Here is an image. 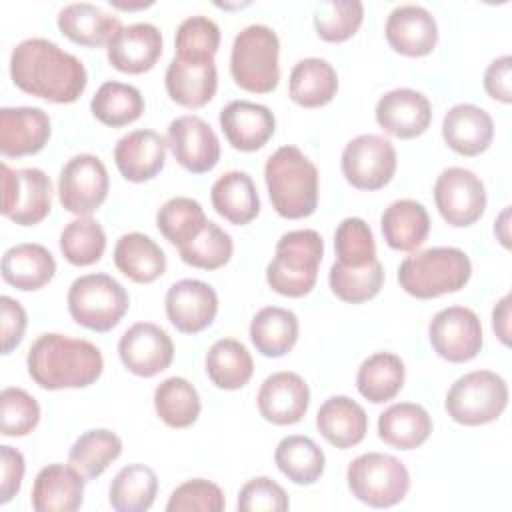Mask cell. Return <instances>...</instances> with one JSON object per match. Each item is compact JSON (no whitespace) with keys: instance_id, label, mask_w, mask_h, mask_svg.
<instances>
[{"instance_id":"obj_1","label":"cell","mask_w":512,"mask_h":512,"mask_svg":"<svg viewBox=\"0 0 512 512\" xmlns=\"http://www.w3.org/2000/svg\"><path fill=\"white\" fill-rule=\"evenodd\" d=\"M10 78L22 92L54 104L76 102L88 84L84 64L46 38H26L10 54Z\"/></svg>"},{"instance_id":"obj_2","label":"cell","mask_w":512,"mask_h":512,"mask_svg":"<svg viewBox=\"0 0 512 512\" xmlns=\"http://www.w3.org/2000/svg\"><path fill=\"white\" fill-rule=\"evenodd\" d=\"M26 366L30 378L44 390L86 388L102 376L104 358L88 340L46 332L32 342Z\"/></svg>"},{"instance_id":"obj_3","label":"cell","mask_w":512,"mask_h":512,"mask_svg":"<svg viewBox=\"0 0 512 512\" xmlns=\"http://www.w3.org/2000/svg\"><path fill=\"white\" fill-rule=\"evenodd\" d=\"M272 208L288 220L314 214L318 206V170L296 146L278 148L264 164Z\"/></svg>"},{"instance_id":"obj_4","label":"cell","mask_w":512,"mask_h":512,"mask_svg":"<svg viewBox=\"0 0 512 512\" xmlns=\"http://www.w3.org/2000/svg\"><path fill=\"white\" fill-rule=\"evenodd\" d=\"M472 276L468 254L454 246H436L406 256L398 268L400 288L420 300L462 290Z\"/></svg>"},{"instance_id":"obj_5","label":"cell","mask_w":512,"mask_h":512,"mask_svg":"<svg viewBox=\"0 0 512 512\" xmlns=\"http://www.w3.org/2000/svg\"><path fill=\"white\" fill-rule=\"evenodd\" d=\"M324 256V240L316 230H290L276 242V254L266 266L268 286L282 296L302 298L312 292Z\"/></svg>"},{"instance_id":"obj_6","label":"cell","mask_w":512,"mask_h":512,"mask_svg":"<svg viewBox=\"0 0 512 512\" xmlns=\"http://www.w3.org/2000/svg\"><path fill=\"white\" fill-rule=\"evenodd\" d=\"M280 40L264 24H250L232 42L230 74L236 86L254 94L276 90L280 80Z\"/></svg>"},{"instance_id":"obj_7","label":"cell","mask_w":512,"mask_h":512,"mask_svg":"<svg viewBox=\"0 0 512 512\" xmlns=\"http://www.w3.org/2000/svg\"><path fill=\"white\" fill-rule=\"evenodd\" d=\"M66 302L72 320L94 332H108L118 326L130 306L124 286L104 272L76 278Z\"/></svg>"},{"instance_id":"obj_8","label":"cell","mask_w":512,"mask_h":512,"mask_svg":"<svg viewBox=\"0 0 512 512\" xmlns=\"http://www.w3.org/2000/svg\"><path fill=\"white\" fill-rule=\"evenodd\" d=\"M346 480L352 496L372 508H390L410 490L408 468L392 454L366 452L348 464Z\"/></svg>"},{"instance_id":"obj_9","label":"cell","mask_w":512,"mask_h":512,"mask_svg":"<svg viewBox=\"0 0 512 512\" xmlns=\"http://www.w3.org/2000/svg\"><path fill=\"white\" fill-rule=\"evenodd\" d=\"M508 406V384L492 370H474L460 376L448 390L444 408L464 426L494 422Z\"/></svg>"},{"instance_id":"obj_10","label":"cell","mask_w":512,"mask_h":512,"mask_svg":"<svg viewBox=\"0 0 512 512\" xmlns=\"http://www.w3.org/2000/svg\"><path fill=\"white\" fill-rule=\"evenodd\" d=\"M52 210V182L40 168L2 164V214L20 226L42 222Z\"/></svg>"},{"instance_id":"obj_11","label":"cell","mask_w":512,"mask_h":512,"mask_svg":"<svg viewBox=\"0 0 512 512\" xmlns=\"http://www.w3.org/2000/svg\"><path fill=\"white\" fill-rule=\"evenodd\" d=\"M396 148L378 134H360L342 150V174L358 190H380L396 172Z\"/></svg>"},{"instance_id":"obj_12","label":"cell","mask_w":512,"mask_h":512,"mask_svg":"<svg viewBox=\"0 0 512 512\" xmlns=\"http://www.w3.org/2000/svg\"><path fill=\"white\" fill-rule=\"evenodd\" d=\"M110 180L104 162L94 154H76L60 170L58 198L64 210L90 216L108 196Z\"/></svg>"},{"instance_id":"obj_13","label":"cell","mask_w":512,"mask_h":512,"mask_svg":"<svg viewBox=\"0 0 512 512\" xmlns=\"http://www.w3.org/2000/svg\"><path fill=\"white\" fill-rule=\"evenodd\" d=\"M434 202L446 224L472 226L486 210L484 182L468 168L450 166L434 182Z\"/></svg>"},{"instance_id":"obj_14","label":"cell","mask_w":512,"mask_h":512,"mask_svg":"<svg viewBox=\"0 0 512 512\" xmlns=\"http://www.w3.org/2000/svg\"><path fill=\"white\" fill-rule=\"evenodd\" d=\"M428 338L434 352L454 364L476 358L484 344L480 318L466 306H448L436 312L428 326Z\"/></svg>"},{"instance_id":"obj_15","label":"cell","mask_w":512,"mask_h":512,"mask_svg":"<svg viewBox=\"0 0 512 512\" xmlns=\"http://www.w3.org/2000/svg\"><path fill=\"white\" fill-rule=\"evenodd\" d=\"M166 144L176 162L192 174L210 172L220 160V140L200 116H178L168 124Z\"/></svg>"},{"instance_id":"obj_16","label":"cell","mask_w":512,"mask_h":512,"mask_svg":"<svg viewBox=\"0 0 512 512\" xmlns=\"http://www.w3.org/2000/svg\"><path fill=\"white\" fill-rule=\"evenodd\" d=\"M124 368L140 378H152L174 360V344L164 328L152 322L132 324L118 342Z\"/></svg>"},{"instance_id":"obj_17","label":"cell","mask_w":512,"mask_h":512,"mask_svg":"<svg viewBox=\"0 0 512 512\" xmlns=\"http://www.w3.org/2000/svg\"><path fill=\"white\" fill-rule=\"evenodd\" d=\"M170 324L184 334L206 330L218 314V294L202 280L184 278L174 282L164 298Z\"/></svg>"},{"instance_id":"obj_18","label":"cell","mask_w":512,"mask_h":512,"mask_svg":"<svg viewBox=\"0 0 512 512\" xmlns=\"http://www.w3.org/2000/svg\"><path fill=\"white\" fill-rule=\"evenodd\" d=\"M378 126L394 138L410 140L424 134L432 122L430 100L412 88H394L376 102Z\"/></svg>"},{"instance_id":"obj_19","label":"cell","mask_w":512,"mask_h":512,"mask_svg":"<svg viewBox=\"0 0 512 512\" xmlns=\"http://www.w3.org/2000/svg\"><path fill=\"white\" fill-rule=\"evenodd\" d=\"M106 56L118 72L144 74L162 56V34L150 22L120 26L106 44Z\"/></svg>"},{"instance_id":"obj_20","label":"cell","mask_w":512,"mask_h":512,"mask_svg":"<svg viewBox=\"0 0 512 512\" xmlns=\"http://www.w3.org/2000/svg\"><path fill=\"white\" fill-rule=\"evenodd\" d=\"M258 412L266 422L290 426L300 422L310 406V388L296 372H274L258 390Z\"/></svg>"},{"instance_id":"obj_21","label":"cell","mask_w":512,"mask_h":512,"mask_svg":"<svg viewBox=\"0 0 512 512\" xmlns=\"http://www.w3.org/2000/svg\"><path fill=\"white\" fill-rule=\"evenodd\" d=\"M388 44L402 56L420 58L438 44V24L420 4H400L390 10L384 26Z\"/></svg>"},{"instance_id":"obj_22","label":"cell","mask_w":512,"mask_h":512,"mask_svg":"<svg viewBox=\"0 0 512 512\" xmlns=\"http://www.w3.org/2000/svg\"><path fill=\"white\" fill-rule=\"evenodd\" d=\"M220 128L232 148L240 152L260 150L276 130V118L264 104L232 100L220 110Z\"/></svg>"},{"instance_id":"obj_23","label":"cell","mask_w":512,"mask_h":512,"mask_svg":"<svg viewBox=\"0 0 512 512\" xmlns=\"http://www.w3.org/2000/svg\"><path fill=\"white\" fill-rule=\"evenodd\" d=\"M50 118L42 108L16 106L0 110V152L20 158L40 152L50 140Z\"/></svg>"},{"instance_id":"obj_24","label":"cell","mask_w":512,"mask_h":512,"mask_svg":"<svg viewBox=\"0 0 512 512\" xmlns=\"http://www.w3.org/2000/svg\"><path fill=\"white\" fill-rule=\"evenodd\" d=\"M164 86L172 102L184 108L206 106L218 88L214 60H184L174 56L164 74Z\"/></svg>"},{"instance_id":"obj_25","label":"cell","mask_w":512,"mask_h":512,"mask_svg":"<svg viewBox=\"0 0 512 512\" xmlns=\"http://www.w3.org/2000/svg\"><path fill=\"white\" fill-rule=\"evenodd\" d=\"M166 146L154 130H132L114 146L116 168L128 182L152 180L164 168Z\"/></svg>"},{"instance_id":"obj_26","label":"cell","mask_w":512,"mask_h":512,"mask_svg":"<svg viewBox=\"0 0 512 512\" xmlns=\"http://www.w3.org/2000/svg\"><path fill=\"white\" fill-rule=\"evenodd\" d=\"M442 138L460 156H478L494 140L492 116L474 104H456L442 118Z\"/></svg>"},{"instance_id":"obj_27","label":"cell","mask_w":512,"mask_h":512,"mask_svg":"<svg viewBox=\"0 0 512 512\" xmlns=\"http://www.w3.org/2000/svg\"><path fill=\"white\" fill-rule=\"evenodd\" d=\"M30 500L36 512H74L84 500V476L72 464H48L36 474Z\"/></svg>"},{"instance_id":"obj_28","label":"cell","mask_w":512,"mask_h":512,"mask_svg":"<svg viewBox=\"0 0 512 512\" xmlns=\"http://www.w3.org/2000/svg\"><path fill=\"white\" fill-rule=\"evenodd\" d=\"M316 428L328 444L346 450L364 440L368 432V416L356 400L348 396H332L318 408Z\"/></svg>"},{"instance_id":"obj_29","label":"cell","mask_w":512,"mask_h":512,"mask_svg":"<svg viewBox=\"0 0 512 512\" xmlns=\"http://www.w3.org/2000/svg\"><path fill=\"white\" fill-rule=\"evenodd\" d=\"M56 274V260L48 248L34 242L10 246L2 256V278L16 290L44 288Z\"/></svg>"},{"instance_id":"obj_30","label":"cell","mask_w":512,"mask_h":512,"mask_svg":"<svg viewBox=\"0 0 512 512\" xmlns=\"http://www.w3.org/2000/svg\"><path fill=\"white\" fill-rule=\"evenodd\" d=\"M56 24L68 40L88 48L106 46L116 30L122 26L118 16L108 14L106 10L90 2L66 4L58 12Z\"/></svg>"},{"instance_id":"obj_31","label":"cell","mask_w":512,"mask_h":512,"mask_svg":"<svg viewBox=\"0 0 512 512\" xmlns=\"http://www.w3.org/2000/svg\"><path fill=\"white\" fill-rule=\"evenodd\" d=\"M380 228L392 250L412 252L426 242L430 234V216L424 204L412 198H402L384 208Z\"/></svg>"},{"instance_id":"obj_32","label":"cell","mask_w":512,"mask_h":512,"mask_svg":"<svg viewBox=\"0 0 512 512\" xmlns=\"http://www.w3.org/2000/svg\"><path fill=\"white\" fill-rule=\"evenodd\" d=\"M432 434L428 410L414 402H398L378 416V436L384 444L398 450H414Z\"/></svg>"},{"instance_id":"obj_33","label":"cell","mask_w":512,"mask_h":512,"mask_svg":"<svg viewBox=\"0 0 512 512\" xmlns=\"http://www.w3.org/2000/svg\"><path fill=\"white\" fill-rule=\"evenodd\" d=\"M116 268L138 284H150L166 272L164 250L142 232H128L114 246Z\"/></svg>"},{"instance_id":"obj_34","label":"cell","mask_w":512,"mask_h":512,"mask_svg":"<svg viewBox=\"0 0 512 512\" xmlns=\"http://www.w3.org/2000/svg\"><path fill=\"white\" fill-rule=\"evenodd\" d=\"M214 210L230 224L244 226L260 212V198L252 178L246 172H224L210 190Z\"/></svg>"},{"instance_id":"obj_35","label":"cell","mask_w":512,"mask_h":512,"mask_svg":"<svg viewBox=\"0 0 512 512\" xmlns=\"http://www.w3.org/2000/svg\"><path fill=\"white\" fill-rule=\"evenodd\" d=\"M338 92V74L324 58L298 60L290 72L288 94L302 108H320L332 102Z\"/></svg>"},{"instance_id":"obj_36","label":"cell","mask_w":512,"mask_h":512,"mask_svg":"<svg viewBox=\"0 0 512 512\" xmlns=\"http://www.w3.org/2000/svg\"><path fill=\"white\" fill-rule=\"evenodd\" d=\"M298 330V316L292 310L266 306L250 322V340L262 356L280 358L294 348Z\"/></svg>"},{"instance_id":"obj_37","label":"cell","mask_w":512,"mask_h":512,"mask_svg":"<svg viewBox=\"0 0 512 512\" xmlns=\"http://www.w3.org/2000/svg\"><path fill=\"white\" fill-rule=\"evenodd\" d=\"M254 372V360L248 348L234 338L216 340L206 352V374L216 388L240 390Z\"/></svg>"},{"instance_id":"obj_38","label":"cell","mask_w":512,"mask_h":512,"mask_svg":"<svg viewBox=\"0 0 512 512\" xmlns=\"http://www.w3.org/2000/svg\"><path fill=\"white\" fill-rule=\"evenodd\" d=\"M406 368L394 352H376L368 356L356 374L358 392L372 404L392 400L404 386Z\"/></svg>"},{"instance_id":"obj_39","label":"cell","mask_w":512,"mask_h":512,"mask_svg":"<svg viewBox=\"0 0 512 512\" xmlns=\"http://www.w3.org/2000/svg\"><path fill=\"white\" fill-rule=\"evenodd\" d=\"M274 462L278 470L298 486H310L320 480L326 466L322 448H318L312 438L300 434L286 436L278 442Z\"/></svg>"},{"instance_id":"obj_40","label":"cell","mask_w":512,"mask_h":512,"mask_svg":"<svg viewBox=\"0 0 512 512\" xmlns=\"http://www.w3.org/2000/svg\"><path fill=\"white\" fill-rule=\"evenodd\" d=\"M158 476L146 464H128L116 472L108 488V502L116 512H144L154 504Z\"/></svg>"},{"instance_id":"obj_41","label":"cell","mask_w":512,"mask_h":512,"mask_svg":"<svg viewBox=\"0 0 512 512\" xmlns=\"http://www.w3.org/2000/svg\"><path fill=\"white\" fill-rule=\"evenodd\" d=\"M90 110L98 122L110 128H122L136 122L144 112V96L132 84L108 80L100 84L90 100Z\"/></svg>"},{"instance_id":"obj_42","label":"cell","mask_w":512,"mask_h":512,"mask_svg":"<svg viewBox=\"0 0 512 512\" xmlns=\"http://www.w3.org/2000/svg\"><path fill=\"white\" fill-rule=\"evenodd\" d=\"M154 410L170 428L192 426L202 410L196 388L180 376L162 380L154 390Z\"/></svg>"},{"instance_id":"obj_43","label":"cell","mask_w":512,"mask_h":512,"mask_svg":"<svg viewBox=\"0 0 512 512\" xmlns=\"http://www.w3.org/2000/svg\"><path fill=\"white\" fill-rule=\"evenodd\" d=\"M122 454V440L108 428H96L80 434L68 452L72 464L84 478H98Z\"/></svg>"},{"instance_id":"obj_44","label":"cell","mask_w":512,"mask_h":512,"mask_svg":"<svg viewBox=\"0 0 512 512\" xmlns=\"http://www.w3.org/2000/svg\"><path fill=\"white\" fill-rule=\"evenodd\" d=\"M208 222L198 200L176 196L166 200L156 212V226L160 234L176 248L188 244Z\"/></svg>"},{"instance_id":"obj_45","label":"cell","mask_w":512,"mask_h":512,"mask_svg":"<svg viewBox=\"0 0 512 512\" xmlns=\"http://www.w3.org/2000/svg\"><path fill=\"white\" fill-rule=\"evenodd\" d=\"M328 284L336 298L348 304H362L372 300L384 284V268L376 260L360 268H348L338 262L330 266Z\"/></svg>"},{"instance_id":"obj_46","label":"cell","mask_w":512,"mask_h":512,"mask_svg":"<svg viewBox=\"0 0 512 512\" xmlns=\"http://www.w3.org/2000/svg\"><path fill=\"white\" fill-rule=\"evenodd\" d=\"M106 250V232L90 216H78L60 232V252L72 266L96 264Z\"/></svg>"},{"instance_id":"obj_47","label":"cell","mask_w":512,"mask_h":512,"mask_svg":"<svg viewBox=\"0 0 512 512\" xmlns=\"http://www.w3.org/2000/svg\"><path fill=\"white\" fill-rule=\"evenodd\" d=\"M182 262L202 270H216L230 262L234 242L230 234L216 222H206L204 228L184 246L178 248Z\"/></svg>"},{"instance_id":"obj_48","label":"cell","mask_w":512,"mask_h":512,"mask_svg":"<svg viewBox=\"0 0 512 512\" xmlns=\"http://www.w3.org/2000/svg\"><path fill=\"white\" fill-rule=\"evenodd\" d=\"M364 20V4L358 0H326L314 10L316 34L326 42H344L356 34Z\"/></svg>"},{"instance_id":"obj_49","label":"cell","mask_w":512,"mask_h":512,"mask_svg":"<svg viewBox=\"0 0 512 512\" xmlns=\"http://www.w3.org/2000/svg\"><path fill=\"white\" fill-rule=\"evenodd\" d=\"M174 48V56L184 60H214L220 48V28L208 16H188L176 30Z\"/></svg>"},{"instance_id":"obj_50","label":"cell","mask_w":512,"mask_h":512,"mask_svg":"<svg viewBox=\"0 0 512 512\" xmlns=\"http://www.w3.org/2000/svg\"><path fill=\"white\" fill-rule=\"evenodd\" d=\"M336 262L348 268H360L376 260V242L370 226L356 216L344 218L334 234Z\"/></svg>"},{"instance_id":"obj_51","label":"cell","mask_w":512,"mask_h":512,"mask_svg":"<svg viewBox=\"0 0 512 512\" xmlns=\"http://www.w3.org/2000/svg\"><path fill=\"white\" fill-rule=\"evenodd\" d=\"M40 422L38 400L22 388L8 386L0 394V430L2 436H26Z\"/></svg>"},{"instance_id":"obj_52","label":"cell","mask_w":512,"mask_h":512,"mask_svg":"<svg viewBox=\"0 0 512 512\" xmlns=\"http://www.w3.org/2000/svg\"><path fill=\"white\" fill-rule=\"evenodd\" d=\"M226 506L224 492L218 484L204 480V478H192L180 484L166 504L168 512H222Z\"/></svg>"},{"instance_id":"obj_53","label":"cell","mask_w":512,"mask_h":512,"mask_svg":"<svg viewBox=\"0 0 512 512\" xmlns=\"http://www.w3.org/2000/svg\"><path fill=\"white\" fill-rule=\"evenodd\" d=\"M288 506V494L268 476L248 480L238 494V510L242 512H284Z\"/></svg>"},{"instance_id":"obj_54","label":"cell","mask_w":512,"mask_h":512,"mask_svg":"<svg viewBox=\"0 0 512 512\" xmlns=\"http://www.w3.org/2000/svg\"><path fill=\"white\" fill-rule=\"evenodd\" d=\"M26 462L20 450L4 444L0 446V504L10 502L22 486Z\"/></svg>"},{"instance_id":"obj_55","label":"cell","mask_w":512,"mask_h":512,"mask_svg":"<svg viewBox=\"0 0 512 512\" xmlns=\"http://www.w3.org/2000/svg\"><path fill=\"white\" fill-rule=\"evenodd\" d=\"M0 322H2V354H10L24 338L26 310L10 296H0Z\"/></svg>"},{"instance_id":"obj_56","label":"cell","mask_w":512,"mask_h":512,"mask_svg":"<svg viewBox=\"0 0 512 512\" xmlns=\"http://www.w3.org/2000/svg\"><path fill=\"white\" fill-rule=\"evenodd\" d=\"M510 76H512V58H510V54H504V56L492 60L488 64V68L484 70V90H486V94L490 98L502 102V104H510L512 102Z\"/></svg>"},{"instance_id":"obj_57","label":"cell","mask_w":512,"mask_h":512,"mask_svg":"<svg viewBox=\"0 0 512 512\" xmlns=\"http://www.w3.org/2000/svg\"><path fill=\"white\" fill-rule=\"evenodd\" d=\"M510 300V294L502 296L492 310V330L504 346H510Z\"/></svg>"},{"instance_id":"obj_58","label":"cell","mask_w":512,"mask_h":512,"mask_svg":"<svg viewBox=\"0 0 512 512\" xmlns=\"http://www.w3.org/2000/svg\"><path fill=\"white\" fill-rule=\"evenodd\" d=\"M508 220H510V206H506L500 216L494 222V234L500 240L504 248H510V232H508Z\"/></svg>"},{"instance_id":"obj_59","label":"cell","mask_w":512,"mask_h":512,"mask_svg":"<svg viewBox=\"0 0 512 512\" xmlns=\"http://www.w3.org/2000/svg\"><path fill=\"white\" fill-rule=\"evenodd\" d=\"M110 6H114V8H120V10H138V8H148V6H152V2H136V4H130V2H118V0H110Z\"/></svg>"}]
</instances>
